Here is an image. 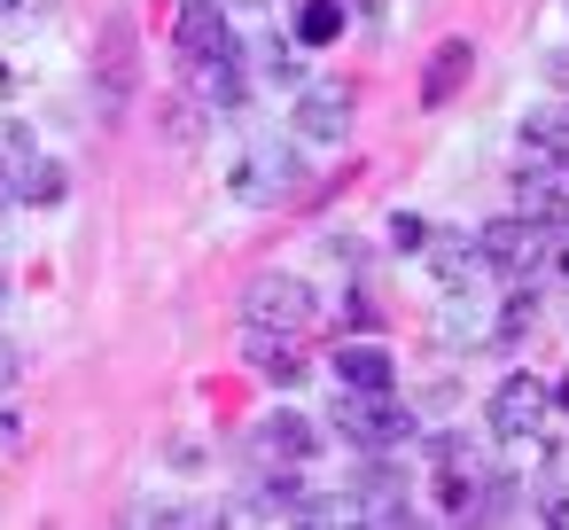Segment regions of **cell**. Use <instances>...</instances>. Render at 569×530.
<instances>
[{
	"label": "cell",
	"mask_w": 569,
	"mask_h": 530,
	"mask_svg": "<svg viewBox=\"0 0 569 530\" xmlns=\"http://www.w3.org/2000/svg\"><path fill=\"white\" fill-rule=\"evenodd\" d=\"M476 250H483V273H499L507 289H538L553 234H546V227H530V219L515 211V219H491V227H476Z\"/></svg>",
	"instance_id": "6da1fadb"
},
{
	"label": "cell",
	"mask_w": 569,
	"mask_h": 530,
	"mask_svg": "<svg viewBox=\"0 0 569 530\" xmlns=\"http://www.w3.org/2000/svg\"><path fill=\"white\" fill-rule=\"evenodd\" d=\"M336 429H343V444H359V452H398V444L413 437V413H406L390 390H343V398H336Z\"/></svg>",
	"instance_id": "7a4b0ae2"
},
{
	"label": "cell",
	"mask_w": 569,
	"mask_h": 530,
	"mask_svg": "<svg viewBox=\"0 0 569 530\" xmlns=\"http://www.w3.org/2000/svg\"><path fill=\"white\" fill-rule=\"evenodd\" d=\"M242 320L250 328H273V336H305L312 328V289L297 273H258L242 289Z\"/></svg>",
	"instance_id": "3957f363"
},
{
	"label": "cell",
	"mask_w": 569,
	"mask_h": 530,
	"mask_svg": "<svg viewBox=\"0 0 569 530\" xmlns=\"http://www.w3.org/2000/svg\"><path fill=\"white\" fill-rule=\"evenodd\" d=\"M351 110H359V87L351 79H312L297 94V133L305 141H343L351 133Z\"/></svg>",
	"instance_id": "277c9868"
},
{
	"label": "cell",
	"mask_w": 569,
	"mask_h": 530,
	"mask_svg": "<svg viewBox=\"0 0 569 530\" xmlns=\"http://www.w3.org/2000/svg\"><path fill=\"white\" fill-rule=\"evenodd\" d=\"M343 507H351V522H375V530H406V522H413L406 476H398V468H382V460L351 483V499H343Z\"/></svg>",
	"instance_id": "5b68a950"
},
{
	"label": "cell",
	"mask_w": 569,
	"mask_h": 530,
	"mask_svg": "<svg viewBox=\"0 0 569 530\" xmlns=\"http://www.w3.org/2000/svg\"><path fill=\"white\" fill-rule=\"evenodd\" d=\"M133 17H110L102 24V79H94V110L102 118H118L126 102H133Z\"/></svg>",
	"instance_id": "8992f818"
},
{
	"label": "cell",
	"mask_w": 569,
	"mask_h": 530,
	"mask_svg": "<svg viewBox=\"0 0 569 530\" xmlns=\"http://www.w3.org/2000/svg\"><path fill=\"white\" fill-rule=\"evenodd\" d=\"M172 48H180V63H219V56H234L227 9H219V0H188L180 24H172Z\"/></svg>",
	"instance_id": "52a82bcc"
},
{
	"label": "cell",
	"mask_w": 569,
	"mask_h": 530,
	"mask_svg": "<svg viewBox=\"0 0 569 530\" xmlns=\"http://www.w3.org/2000/svg\"><path fill=\"white\" fill-rule=\"evenodd\" d=\"M546 406H553V390H546L538 374H507V382L491 390V429H499V437H538Z\"/></svg>",
	"instance_id": "ba28073f"
},
{
	"label": "cell",
	"mask_w": 569,
	"mask_h": 530,
	"mask_svg": "<svg viewBox=\"0 0 569 530\" xmlns=\"http://www.w3.org/2000/svg\"><path fill=\"white\" fill-rule=\"evenodd\" d=\"M297 188V157L289 149H250L242 164H234V196L242 203H273V196H289Z\"/></svg>",
	"instance_id": "9c48e42d"
},
{
	"label": "cell",
	"mask_w": 569,
	"mask_h": 530,
	"mask_svg": "<svg viewBox=\"0 0 569 530\" xmlns=\"http://www.w3.org/2000/svg\"><path fill=\"white\" fill-rule=\"evenodd\" d=\"M188 71V94L211 110V118H234L242 110V56H219V63H180Z\"/></svg>",
	"instance_id": "30bf717a"
},
{
	"label": "cell",
	"mask_w": 569,
	"mask_h": 530,
	"mask_svg": "<svg viewBox=\"0 0 569 530\" xmlns=\"http://www.w3.org/2000/svg\"><path fill=\"white\" fill-rule=\"evenodd\" d=\"M421 250H429V266H437L445 297H468V289L483 281V250H476V234H429Z\"/></svg>",
	"instance_id": "8fae6325"
},
{
	"label": "cell",
	"mask_w": 569,
	"mask_h": 530,
	"mask_svg": "<svg viewBox=\"0 0 569 530\" xmlns=\"http://www.w3.org/2000/svg\"><path fill=\"white\" fill-rule=\"evenodd\" d=\"M250 444H258V460H289V468H305V460L320 452V429H312L305 413H289V406H281L273 421H258V437H250Z\"/></svg>",
	"instance_id": "7c38bea8"
},
{
	"label": "cell",
	"mask_w": 569,
	"mask_h": 530,
	"mask_svg": "<svg viewBox=\"0 0 569 530\" xmlns=\"http://www.w3.org/2000/svg\"><path fill=\"white\" fill-rule=\"evenodd\" d=\"M242 351H250V367H258L266 382H281V390H297V382H305V367H312V359H305V343H297V336H273V328H250V343H242Z\"/></svg>",
	"instance_id": "4fadbf2b"
},
{
	"label": "cell",
	"mask_w": 569,
	"mask_h": 530,
	"mask_svg": "<svg viewBox=\"0 0 569 530\" xmlns=\"http://www.w3.org/2000/svg\"><path fill=\"white\" fill-rule=\"evenodd\" d=\"M468 71H476V48H468V40H445V48L429 56V71H421V110H445V102L468 87Z\"/></svg>",
	"instance_id": "5bb4252c"
},
{
	"label": "cell",
	"mask_w": 569,
	"mask_h": 530,
	"mask_svg": "<svg viewBox=\"0 0 569 530\" xmlns=\"http://www.w3.org/2000/svg\"><path fill=\"white\" fill-rule=\"evenodd\" d=\"M390 382H398V367H390L382 343H343L336 351V390H390Z\"/></svg>",
	"instance_id": "9a60e30c"
},
{
	"label": "cell",
	"mask_w": 569,
	"mask_h": 530,
	"mask_svg": "<svg viewBox=\"0 0 569 530\" xmlns=\"http://www.w3.org/2000/svg\"><path fill=\"white\" fill-rule=\"evenodd\" d=\"M63 196H71V172H63L56 157L17 164V203H63Z\"/></svg>",
	"instance_id": "2e32d148"
},
{
	"label": "cell",
	"mask_w": 569,
	"mask_h": 530,
	"mask_svg": "<svg viewBox=\"0 0 569 530\" xmlns=\"http://www.w3.org/2000/svg\"><path fill=\"white\" fill-rule=\"evenodd\" d=\"M343 32V0H305V9H297V40L305 48H328Z\"/></svg>",
	"instance_id": "e0dca14e"
},
{
	"label": "cell",
	"mask_w": 569,
	"mask_h": 530,
	"mask_svg": "<svg viewBox=\"0 0 569 530\" xmlns=\"http://www.w3.org/2000/svg\"><path fill=\"white\" fill-rule=\"evenodd\" d=\"M429 242V219H413V211H390V250H421Z\"/></svg>",
	"instance_id": "ac0fdd59"
},
{
	"label": "cell",
	"mask_w": 569,
	"mask_h": 530,
	"mask_svg": "<svg viewBox=\"0 0 569 530\" xmlns=\"http://www.w3.org/2000/svg\"><path fill=\"white\" fill-rule=\"evenodd\" d=\"M17 374H24V367H17V343H0V398L17 390Z\"/></svg>",
	"instance_id": "d6986e66"
},
{
	"label": "cell",
	"mask_w": 569,
	"mask_h": 530,
	"mask_svg": "<svg viewBox=\"0 0 569 530\" xmlns=\"http://www.w3.org/2000/svg\"><path fill=\"white\" fill-rule=\"evenodd\" d=\"M0 203H17V157L0 149Z\"/></svg>",
	"instance_id": "ffe728a7"
},
{
	"label": "cell",
	"mask_w": 569,
	"mask_h": 530,
	"mask_svg": "<svg viewBox=\"0 0 569 530\" xmlns=\"http://www.w3.org/2000/svg\"><path fill=\"white\" fill-rule=\"evenodd\" d=\"M546 522H561V530H569V491H553V499H546Z\"/></svg>",
	"instance_id": "44dd1931"
}]
</instances>
